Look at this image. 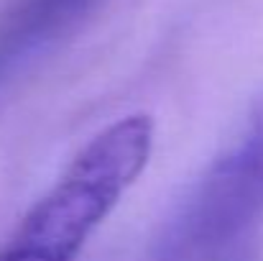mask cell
Returning a JSON list of instances; mask_svg holds the SVG:
<instances>
[{"mask_svg": "<svg viewBox=\"0 0 263 261\" xmlns=\"http://www.w3.org/2000/svg\"><path fill=\"white\" fill-rule=\"evenodd\" d=\"M151 151V115L130 113L105 126L23 215L0 261H77L89 236L138 182Z\"/></svg>", "mask_w": 263, "mask_h": 261, "instance_id": "1", "label": "cell"}, {"mask_svg": "<svg viewBox=\"0 0 263 261\" xmlns=\"http://www.w3.org/2000/svg\"><path fill=\"white\" fill-rule=\"evenodd\" d=\"M263 218V102L256 105L240 141L197 179L169 223L159 261L210 254Z\"/></svg>", "mask_w": 263, "mask_h": 261, "instance_id": "2", "label": "cell"}]
</instances>
